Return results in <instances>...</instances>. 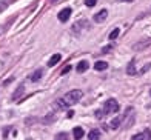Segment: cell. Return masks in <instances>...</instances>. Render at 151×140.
Wrapping results in <instances>:
<instances>
[{"label": "cell", "mask_w": 151, "mask_h": 140, "mask_svg": "<svg viewBox=\"0 0 151 140\" xmlns=\"http://www.w3.org/2000/svg\"><path fill=\"white\" fill-rule=\"evenodd\" d=\"M82 95H83V93H82L80 89H73L70 93H66L62 99H59L56 103H57L59 109H66V108H70V106L77 103L82 99Z\"/></svg>", "instance_id": "cell-1"}, {"label": "cell", "mask_w": 151, "mask_h": 140, "mask_svg": "<svg viewBox=\"0 0 151 140\" xmlns=\"http://www.w3.org/2000/svg\"><path fill=\"white\" fill-rule=\"evenodd\" d=\"M119 111V103L116 99H108L104 105V114H114Z\"/></svg>", "instance_id": "cell-2"}, {"label": "cell", "mask_w": 151, "mask_h": 140, "mask_svg": "<svg viewBox=\"0 0 151 140\" xmlns=\"http://www.w3.org/2000/svg\"><path fill=\"white\" fill-rule=\"evenodd\" d=\"M71 12H73L71 8H63V9L59 12V16H57V17H59L60 22H66V20L71 17Z\"/></svg>", "instance_id": "cell-3"}, {"label": "cell", "mask_w": 151, "mask_h": 140, "mask_svg": "<svg viewBox=\"0 0 151 140\" xmlns=\"http://www.w3.org/2000/svg\"><path fill=\"white\" fill-rule=\"evenodd\" d=\"M133 140H151V129H145L140 134L133 136Z\"/></svg>", "instance_id": "cell-4"}, {"label": "cell", "mask_w": 151, "mask_h": 140, "mask_svg": "<svg viewBox=\"0 0 151 140\" xmlns=\"http://www.w3.org/2000/svg\"><path fill=\"white\" fill-rule=\"evenodd\" d=\"M106 17H108V11H106V9H102V11H99V12L94 16V22L100 23V22H104Z\"/></svg>", "instance_id": "cell-5"}, {"label": "cell", "mask_w": 151, "mask_h": 140, "mask_svg": "<svg viewBox=\"0 0 151 140\" xmlns=\"http://www.w3.org/2000/svg\"><path fill=\"white\" fill-rule=\"evenodd\" d=\"M60 60H62V55H60V54H54L52 57L50 59V62H48V66H50V68H52L54 65H57Z\"/></svg>", "instance_id": "cell-6"}, {"label": "cell", "mask_w": 151, "mask_h": 140, "mask_svg": "<svg viewBox=\"0 0 151 140\" xmlns=\"http://www.w3.org/2000/svg\"><path fill=\"white\" fill-rule=\"evenodd\" d=\"M88 66H90V63H88L86 60L79 62V63H77V73H85L86 69H88Z\"/></svg>", "instance_id": "cell-7"}, {"label": "cell", "mask_w": 151, "mask_h": 140, "mask_svg": "<svg viewBox=\"0 0 151 140\" xmlns=\"http://www.w3.org/2000/svg\"><path fill=\"white\" fill-rule=\"evenodd\" d=\"M108 68V63L104 60H100V62H96V65H94V69L96 71H104V69Z\"/></svg>", "instance_id": "cell-8"}, {"label": "cell", "mask_w": 151, "mask_h": 140, "mask_svg": "<svg viewBox=\"0 0 151 140\" xmlns=\"http://www.w3.org/2000/svg\"><path fill=\"white\" fill-rule=\"evenodd\" d=\"M23 91H25V86H23V85H20V86L16 89V93L12 94V100H19V99H20V95L23 94Z\"/></svg>", "instance_id": "cell-9"}, {"label": "cell", "mask_w": 151, "mask_h": 140, "mask_svg": "<svg viewBox=\"0 0 151 140\" xmlns=\"http://www.w3.org/2000/svg\"><path fill=\"white\" fill-rule=\"evenodd\" d=\"M73 136H74V139H82L83 137V129H82L80 126H76L74 129H73Z\"/></svg>", "instance_id": "cell-10"}, {"label": "cell", "mask_w": 151, "mask_h": 140, "mask_svg": "<svg viewBox=\"0 0 151 140\" xmlns=\"http://www.w3.org/2000/svg\"><path fill=\"white\" fill-rule=\"evenodd\" d=\"M134 65H136V60L133 59V60L128 63V68H127V74H129V75H134V74H136V68H134Z\"/></svg>", "instance_id": "cell-11"}, {"label": "cell", "mask_w": 151, "mask_h": 140, "mask_svg": "<svg viewBox=\"0 0 151 140\" xmlns=\"http://www.w3.org/2000/svg\"><path fill=\"white\" fill-rule=\"evenodd\" d=\"M42 75H43V69H37V71L31 75V80L32 82H39L40 79H42Z\"/></svg>", "instance_id": "cell-12"}, {"label": "cell", "mask_w": 151, "mask_h": 140, "mask_svg": "<svg viewBox=\"0 0 151 140\" xmlns=\"http://www.w3.org/2000/svg\"><path fill=\"white\" fill-rule=\"evenodd\" d=\"M90 140H100V131L99 129H93L90 132V136H88Z\"/></svg>", "instance_id": "cell-13"}, {"label": "cell", "mask_w": 151, "mask_h": 140, "mask_svg": "<svg viewBox=\"0 0 151 140\" xmlns=\"http://www.w3.org/2000/svg\"><path fill=\"white\" fill-rule=\"evenodd\" d=\"M150 43H151V40L142 42V43H136V45H134V50H136V51H139V50H142V48H147L145 45H150Z\"/></svg>", "instance_id": "cell-14"}, {"label": "cell", "mask_w": 151, "mask_h": 140, "mask_svg": "<svg viewBox=\"0 0 151 140\" xmlns=\"http://www.w3.org/2000/svg\"><path fill=\"white\" fill-rule=\"evenodd\" d=\"M120 122H122V118H120V117H116V118H113V120H111L109 126H111V128H117L119 125H120Z\"/></svg>", "instance_id": "cell-15"}, {"label": "cell", "mask_w": 151, "mask_h": 140, "mask_svg": "<svg viewBox=\"0 0 151 140\" xmlns=\"http://www.w3.org/2000/svg\"><path fill=\"white\" fill-rule=\"evenodd\" d=\"M12 20H14V19H11V20H8V23H5V25H2V26H0V36H2V34L6 31V29H8V28L11 26V23H12Z\"/></svg>", "instance_id": "cell-16"}, {"label": "cell", "mask_w": 151, "mask_h": 140, "mask_svg": "<svg viewBox=\"0 0 151 140\" xmlns=\"http://www.w3.org/2000/svg\"><path fill=\"white\" fill-rule=\"evenodd\" d=\"M119 32H120V31H119V28H116V29H113V31H111V34L108 36V37H109V40H114V39H117Z\"/></svg>", "instance_id": "cell-17"}, {"label": "cell", "mask_w": 151, "mask_h": 140, "mask_svg": "<svg viewBox=\"0 0 151 140\" xmlns=\"http://www.w3.org/2000/svg\"><path fill=\"white\" fill-rule=\"evenodd\" d=\"M96 3H97V0H85V5L88 6V8H93V6H96Z\"/></svg>", "instance_id": "cell-18"}, {"label": "cell", "mask_w": 151, "mask_h": 140, "mask_svg": "<svg viewBox=\"0 0 151 140\" xmlns=\"http://www.w3.org/2000/svg\"><path fill=\"white\" fill-rule=\"evenodd\" d=\"M56 139L57 140H68V134H66V132H60V134H57Z\"/></svg>", "instance_id": "cell-19"}, {"label": "cell", "mask_w": 151, "mask_h": 140, "mask_svg": "<svg viewBox=\"0 0 151 140\" xmlns=\"http://www.w3.org/2000/svg\"><path fill=\"white\" fill-rule=\"evenodd\" d=\"M70 71H71V65H66V66H65V68L60 71V74H62V75H65V74H68Z\"/></svg>", "instance_id": "cell-20"}, {"label": "cell", "mask_w": 151, "mask_h": 140, "mask_svg": "<svg viewBox=\"0 0 151 140\" xmlns=\"http://www.w3.org/2000/svg\"><path fill=\"white\" fill-rule=\"evenodd\" d=\"M150 68H151V63H148L147 66H143V68H142V71H140V73H142V74H143V73H147V71H148V69H150Z\"/></svg>", "instance_id": "cell-21"}, {"label": "cell", "mask_w": 151, "mask_h": 140, "mask_svg": "<svg viewBox=\"0 0 151 140\" xmlns=\"http://www.w3.org/2000/svg\"><path fill=\"white\" fill-rule=\"evenodd\" d=\"M120 2H133V0H120Z\"/></svg>", "instance_id": "cell-22"}, {"label": "cell", "mask_w": 151, "mask_h": 140, "mask_svg": "<svg viewBox=\"0 0 151 140\" xmlns=\"http://www.w3.org/2000/svg\"><path fill=\"white\" fill-rule=\"evenodd\" d=\"M51 2H52V3H56V2H57V0H51Z\"/></svg>", "instance_id": "cell-23"}, {"label": "cell", "mask_w": 151, "mask_h": 140, "mask_svg": "<svg viewBox=\"0 0 151 140\" xmlns=\"http://www.w3.org/2000/svg\"><path fill=\"white\" fill-rule=\"evenodd\" d=\"M56 140H57V139H56Z\"/></svg>", "instance_id": "cell-24"}]
</instances>
